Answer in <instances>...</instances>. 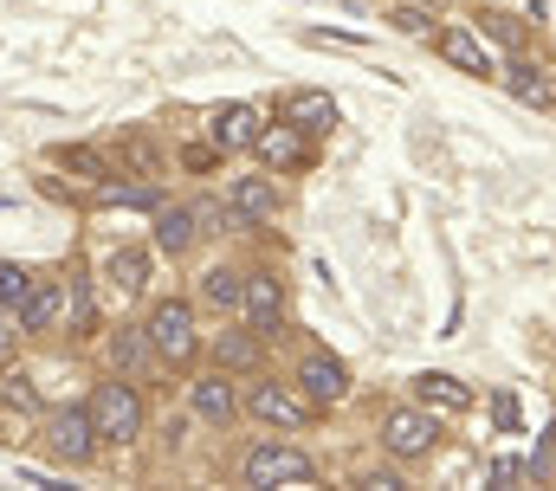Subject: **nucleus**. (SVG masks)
Here are the masks:
<instances>
[{
  "mask_svg": "<svg viewBox=\"0 0 556 491\" xmlns=\"http://www.w3.org/2000/svg\"><path fill=\"white\" fill-rule=\"evenodd\" d=\"M26 343V330H20V311H7L0 304V363H13V350Z\"/></svg>",
  "mask_w": 556,
  "mask_h": 491,
  "instance_id": "31",
  "label": "nucleus"
},
{
  "mask_svg": "<svg viewBox=\"0 0 556 491\" xmlns=\"http://www.w3.org/2000/svg\"><path fill=\"white\" fill-rule=\"evenodd\" d=\"M531 479H556V420L538 433V446H531Z\"/></svg>",
  "mask_w": 556,
  "mask_h": 491,
  "instance_id": "29",
  "label": "nucleus"
},
{
  "mask_svg": "<svg viewBox=\"0 0 556 491\" xmlns=\"http://www.w3.org/2000/svg\"><path fill=\"white\" fill-rule=\"evenodd\" d=\"M46 162H52V168H65V175H72V181H85V188L111 181V155H104V142H52V149H46Z\"/></svg>",
  "mask_w": 556,
  "mask_h": 491,
  "instance_id": "15",
  "label": "nucleus"
},
{
  "mask_svg": "<svg viewBox=\"0 0 556 491\" xmlns=\"http://www.w3.org/2000/svg\"><path fill=\"white\" fill-rule=\"evenodd\" d=\"M278 123H291V129H304V136H324V129L337 123V98H330V91H291V98L278 104Z\"/></svg>",
  "mask_w": 556,
  "mask_h": 491,
  "instance_id": "21",
  "label": "nucleus"
},
{
  "mask_svg": "<svg viewBox=\"0 0 556 491\" xmlns=\"http://www.w3.org/2000/svg\"><path fill=\"white\" fill-rule=\"evenodd\" d=\"M427 39H433V52H440L453 72H466V78H498V59H492V46H485L472 26H433Z\"/></svg>",
  "mask_w": 556,
  "mask_h": 491,
  "instance_id": "10",
  "label": "nucleus"
},
{
  "mask_svg": "<svg viewBox=\"0 0 556 491\" xmlns=\"http://www.w3.org/2000/svg\"><path fill=\"white\" fill-rule=\"evenodd\" d=\"M214 162H220V149H214V142H188V149H181V168H188V175H207Z\"/></svg>",
  "mask_w": 556,
  "mask_h": 491,
  "instance_id": "32",
  "label": "nucleus"
},
{
  "mask_svg": "<svg viewBox=\"0 0 556 491\" xmlns=\"http://www.w3.org/2000/svg\"><path fill=\"white\" fill-rule=\"evenodd\" d=\"M240 285H247V272H240V265H207L194 291H201V304H207V311H240Z\"/></svg>",
  "mask_w": 556,
  "mask_h": 491,
  "instance_id": "24",
  "label": "nucleus"
},
{
  "mask_svg": "<svg viewBox=\"0 0 556 491\" xmlns=\"http://www.w3.org/2000/svg\"><path fill=\"white\" fill-rule=\"evenodd\" d=\"M518 479H531V459H518V453H505V459L492 466V486H518Z\"/></svg>",
  "mask_w": 556,
  "mask_h": 491,
  "instance_id": "33",
  "label": "nucleus"
},
{
  "mask_svg": "<svg viewBox=\"0 0 556 491\" xmlns=\"http://www.w3.org/2000/svg\"><path fill=\"white\" fill-rule=\"evenodd\" d=\"M104 363L111 375H130V381H149L155 375V350H149V337H142V324H117L111 337H104Z\"/></svg>",
  "mask_w": 556,
  "mask_h": 491,
  "instance_id": "13",
  "label": "nucleus"
},
{
  "mask_svg": "<svg viewBox=\"0 0 556 491\" xmlns=\"http://www.w3.org/2000/svg\"><path fill=\"white\" fill-rule=\"evenodd\" d=\"M253 155H260L266 168H304L311 142H304V129H291V123H260V136H253Z\"/></svg>",
  "mask_w": 556,
  "mask_h": 491,
  "instance_id": "17",
  "label": "nucleus"
},
{
  "mask_svg": "<svg viewBox=\"0 0 556 491\" xmlns=\"http://www.w3.org/2000/svg\"><path fill=\"white\" fill-rule=\"evenodd\" d=\"M273 214H278V188L266 175H240V181L220 194V227H233V234L273 227Z\"/></svg>",
  "mask_w": 556,
  "mask_h": 491,
  "instance_id": "6",
  "label": "nucleus"
},
{
  "mask_svg": "<svg viewBox=\"0 0 556 491\" xmlns=\"http://www.w3.org/2000/svg\"><path fill=\"white\" fill-rule=\"evenodd\" d=\"M188 401H194V414H201L207 427H233V414H240V394H233L227 368H214V375H194V381H188Z\"/></svg>",
  "mask_w": 556,
  "mask_h": 491,
  "instance_id": "14",
  "label": "nucleus"
},
{
  "mask_svg": "<svg viewBox=\"0 0 556 491\" xmlns=\"http://www.w3.org/2000/svg\"><path fill=\"white\" fill-rule=\"evenodd\" d=\"M260 123H266V111H260V104H227V111H214V123H207V142H214L220 155H233V149H253Z\"/></svg>",
  "mask_w": 556,
  "mask_h": 491,
  "instance_id": "16",
  "label": "nucleus"
},
{
  "mask_svg": "<svg viewBox=\"0 0 556 491\" xmlns=\"http://www.w3.org/2000/svg\"><path fill=\"white\" fill-rule=\"evenodd\" d=\"M26 285H33V272H26V265H13V259H0V304H7V311H20Z\"/></svg>",
  "mask_w": 556,
  "mask_h": 491,
  "instance_id": "27",
  "label": "nucleus"
},
{
  "mask_svg": "<svg viewBox=\"0 0 556 491\" xmlns=\"http://www.w3.org/2000/svg\"><path fill=\"white\" fill-rule=\"evenodd\" d=\"M505 85H511V98H518V104L556 111V72H551V65H538V59H511V65H505Z\"/></svg>",
  "mask_w": 556,
  "mask_h": 491,
  "instance_id": "19",
  "label": "nucleus"
},
{
  "mask_svg": "<svg viewBox=\"0 0 556 491\" xmlns=\"http://www.w3.org/2000/svg\"><path fill=\"white\" fill-rule=\"evenodd\" d=\"M389 20H395V33H408V39H427V33H433V13H427V7H415V0H402Z\"/></svg>",
  "mask_w": 556,
  "mask_h": 491,
  "instance_id": "28",
  "label": "nucleus"
},
{
  "mask_svg": "<svg viewBox=\"0 0 556 491\" xmlns=\"http://www.w3.org/2000/svg\"><path fill=\"white\" fill-rule=\"evenodd\" d=\"M65 317V272H33L26 298H20V330L26 337H52Z\"/></svg>",
  "mask_w": 556,
  "mask_h": 491,
  "instance_id": "11",
  "label": "nucleus"
},
{
  "mask_svg": "<svg viewBox=\"0 0 556 491\" xmlns=\"http://www.w3.org/2000/svg\"><path fill=\"white\" fill-rule=\"evenodd\" d=\"M201 234H207V227L194 221V207H155V227H149L155 252L181 259V252H194V240H201Z\"/></svg>",
  "mask_w": 556,
  "mask_h": 491,
  "instance_id": "18",
  "label": "nucleus"
},
{
  "mask_svg": "<svg viewBox=\"0 0 556 491\" xmlns=\"http://www.w3.org/2000/svg\"><path fill=\"white\" fill-rule=\"evenodd\" d=\"M65 324L78 337L98 330V272H65Z\"/></svg>",
  "mask_w": 556,
  "mask_h": 491,
  "instance_id": "23",
  "label": "nucleus"
},
{
  "mask_svg": "<svg viewBox=\"0 0 556 491\" xmlns=\"http://www.w3.org/2000/svg\"><path fill=\"white\" fill-rule=\"evenodd\" d=\"M142 337H149V350H155V363L162 368H188L194 356H201V330H194V304H188V298H162V304H149Z\"/></svg>",
  "mask_w": 556,
  "mask_h": 491,
  "instance_id": "2",
  "label": "nucleus"
},
{
  "mask_svg": "<svg viewBox=\"0 0 556 491\" xmlns=\"http://www.w3.org/2000/svg\"><path fill=\"white\" fill-rule=\"evenodd\" d=\"M291 388H298V394H304L317 414L356 394V381H350V363H343V356H324V350H311V356L298 363V381H291Z\"/></svg>",
  "mask_w": 556,
  "mask_h": 491,
  "instance_id": "8",
  "label": "nucleus"
},
{
  "mask_svg": "<svg viewBox=\"0 0 556 491\" xmlns=\"http://www.w3.org/2000/svg\"><path fill=\"white\" fill-rule=\"evenodd\" d=\"M85 414H91V433H98V446H137L142 427H149L142 388L130 381V375H104V381H91V394H85Z\"/></svg>",
  "mask_w": 556,
  "mask_h": 491,
  "instance_id": "1",
  "label": "nucleus"
},
{
  "mask_svg": "<svg viewBox=\"0 0 556 491\" xmlns=\"http://www.w3.org/2000/svg\"><path fill=\"white\" fill-rule=\"evenodd\" d=\"M356 486L363 491H402L408 479H402V473H356Z\"/></svg>",
  "mask_w": 556,
  "mask_h": 491,
  "instance_id": "34",
  "label": "nucleus"
},
{
  "mask_svg": "<svg viewBox=\"0 0 556 491\" xmlns=\"http://www.w3.org/2000/svg\"><path fill=\"white\" fill-rule=\"evenodd\" d=\"M485 33H492V39H505V46H511V39H518V20H511V13H485Z\"/></svg>",
  "mask_w": 556,
  "mask_h": 491,
  "instance_id": "35",
  "label": "nucleus"
},
{
  "mask_svg": "<svg viewBox=\"0 0 556 491\" xmlns=\"http://www.w3.org/2000/svg\"><path fill=\"white\" fill-rule=\"evenodd\" d=\"M98 285H104L111 298H142V291H149V252H142V246H111V252L98 259Z\"/></svg>",
  "mask_w": 556,
  "mask_h": 491,
  "instance_id": "12",
  "label": "nucleus"
},
{
  "mask_svg": "<svg viewBox=\"0 0 556 491\" xmlns=\"http://www.w3.org/2000/svg\"><path fill=\"white\" fill-rule=\"evenodd\" d=\"M492 420H498L505 433H518V427H525V414H518V394H511V388H498V394H492Z\"/></svg>",
  "mask_w": 556,
  "mask_h": 491,
  "instance_id": "30",
  "label": "nucleus"
},
{
  "mask_svg": "<svg viewBox=\"0 0 556 491\" xmlns=\"http://www.w3.org/2000/svg\"><path fill=\"white\" fill-rule=\"evenodd\" d=\"M433 440H440L433 407L415 401V407H389V414H382V446H389V459H427Z\"/></svg>",
  "mask_w": 556,
  "mask_h": 491,
  "instance_id": "7",
  "label": "nucleus"
},
{
  "mask_svg": "<svg viewBox=\"0 0 556 491\" xmlns=\"http://www.w3.org/2000/svg\"><path fill=\"white\" fill-rule=\"evenodd\" d=\"M0 407L20 414V420H46V401H39L33 375H7V381H0Z\"/></svg>",
  "mask_w": 556,
  "mask_h": 491,
  "instance_id": "26",
  "label": "nucleus"
},
{
  "mask_svg": "<svg viewBox=\"0 0 556 491\" xmlns=\"http://www.w3.org/2000/svg\"><path fill=\"white\" fill-rule=\"evenodd\" d=\"M240 317H247V330H253L260 343H273L278 330H285V285H278L273 272H247V285H240Z\"/></svg>",
  "mask_w": 556,
  "mask_h": 491,
  "instance_id": "9",
  "label": "nucleus"
},
{
  "mask_svg": "<svg viewBox=\"0 0 556 491\" xmlns=\"http://www.w3.org/2000/svg\"><path fill=\"white\" fill-rule=\"evenodd\" d=\"M247 414H253L260 427H278V433H304V427L317 420V407H311L291 381H253V388H247Z\"/></svg>",
  "mask_w": 556,
  "mask_h": 491,
  "instance_id": "4",
  "label": "nucleus"
},
{
  "mask_svg": "<svg viewBox=\"0 0 556 491\" xmlns=\"http://www.w3.org/2000/svg\"><path fill=\"white\" fill-rule=\"evenodd\" d=\"M104 155H111V175H137V181L168 175V162H162V149L149 136H117V149H104Z\"/></svg>",
  "mask_w": 556,
  "mask_h": 491,
  "instance_id": "20",
  "label": "nucleus"
},
{
  "mask_svg": "<svg viewBox=\"0 0 556 491\" xmlns=\"http://www.w3.org/2000/svg\"><path fill=\"white\" fill-rule=\"evenodd\" d=\"M214 363L227 368V375L233 368H260V337L253 330H220L214 337Z\"/></svg>",
  "mask_w": 556,
  "mask_h": 491,
  "instance_id": "25",
  "label": "nucleus"
},
{
  "mask_svg": "<svg viewBox=\"0 0 556 491\" xmlns=\"http://www.w3.org/2000/svg\"><path fill=\"white\" fill-rule=\"evenodd\" d=\"M415 401L433 407V414H466L472 407V388L459 375H446V368H427V375H415Z\"/></svg>",
  "mask_w": 556,
  "mask_h": 491,
  "instance_id": "22",
  "label": "nucleus"
},
{
  "mask_svg": "<svg viewBox=\"0 0 556 491\" xmlns=\"http://www.w3.org/2000/svg\"><path fill=\"white\" fill-rule=\"evenodd\" d=\"M240 479L247 486H317V466H311V453H298V446H278V440H260L253 453H247V466H240Z\"/></svg>",
  "mask_w": 556,
  "mask_h": 491,
  "instance_id": "5",
  "label": "nucleus"
},
{
  "mask_svg": "<svg viewBox=\"0 0 556 491\" xmlns=\"http://www.w3.org/2000/svg\"><path fill=\"white\" fill-rule=\"evenodd\" d=\"M39 440H46V459L65 466V473H78V466L98 459V433H91V414L85 407H46Z\"/></svg>",
  "mask_w": 556,
  "mask_h": 491,
  "instance_id": "3",
  "label": "nucleus"
}]
</instances>
